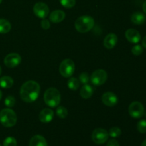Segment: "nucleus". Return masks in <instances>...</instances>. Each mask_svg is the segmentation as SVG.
I'll return each instance as SVG.
<instances>
[{"label": "nucleus", "instance_id": "6ab92c4d", "mask_svg": "<svg viewBox=\"0 0 146 146\" xmlns=\"http://www.w3.org/2000/svg\"><path fill=\"white\" fill-rule=\"evenodd\" d=\"M14 84V80L11 77L4 76L0 78V87L2 88H9Z\"/></svg>", "mask_w": 146, "mask_h": 146}, {"label": "nucleus", "instance_id": "f8f14e48", "mask_svg": "<svg viewBox=\"0 0 146 146\" xmlns=\"http://www.w3.org/2000/svg\"><path fill=\"white\" fill-rule=\"evenodd\" d=\"M126 39L132 44H138L141 40V35L138 31L134 29H129L125 33Z\"/></svg>", "mask_w": 146, "mask_h": 146}, {"label": "nucleus", "instance_id": "f03ea898", "mask_svg": "<svg viewBox=\"0 0 146 146\" xmlns=\"http://www.w3.org/2000/svg\"><path fill=\"white\" fill-rule=\"evenodd\" d=\"M95 25V21L91 16L83 15L75 21V28L79 33L84 34L92 29Z\"/></svg>", "mask_w": 146, "mask_h": 146}, {"label": "nucleus", "instance_id": "a211bd4d", "mask_svg": "<svg viewBox=\"0 0 146 146\" xmlns=\"http://www.w3.org/2000/svg\"><path fill=\"white\" fill-rule=\"evenodd\" d=\"M131 21L133 24H137V25H141V24H144L146 21V17L145 14L140 11L133 13L131 15Z\"/></svg>", "mask_w": 146, "mask_h": 146}, {"label": "nucleus", "instance_id": "f704fd0d", "mask_svg": "<svg viewBox=\"0 0 146 146\" xmlns=\"http://www.w3.org/2000/svg\"><path fill=\"white\" fill-rule=\"evenodd\" d=\"M1 98H2V92H1V90H0V100L1 99Z\"/></svg>", "mask_w": 146, "mask_h": 146}, {"label": "nucleus", "instance_id": "20e7f679", "mask_svg": "<svg viewBox=\"0 0 146 146\" xmlns=\"http://www.w3.org/2000/svg\"><path fill=\"white\" fill-rule=\"evenodd\" d=\"M17 121V114L10 108H4L0 111V123L3 126L11 128L16 125Z\"/></svg>", "mask_w": 146, "mask_h": 146}, {"label": "nucleus", "instance_id": "5701e85b", "mask_svg": "<svg viewBox=\"0 0 146 146\" xmlns=\"http://www.w3.org/2000/svg\"><path fill=\"white\" fill-rule=\"evenodd\" d=\"M121 133L122 132H121V128H118V127H113L109 130L108 135L112 138H115L119 137L121 135Z\"/></svg>", "mask_w": 146, "mask_h": 146}, {"label": "nucleus", "instance_id": "9d476101", "mask_svg": "<svg viewBox=\"0 0 146 146\" xmlns=\"http://www.w3.org/2000/svg\"><path fill=\"white\" fill-rule=\"evenodd\" d=\"M21 62V56L17 53H11L5 56L4 59V63L5 66L8 68H15L19 65Z\"/></svg>", "mask_w": 146, "mask_h": 146}, {"label": "nucleus", "instance_id": "aec40b11", "mask_svg": "<svg viewBox=\"0 0 146 146\" xmlns=\"http://www.w3.org/2000/svg\"><path fill=\"white\" fill-rule=\"evenodd\" d=\"M11 25L9 21L4 19H0V34H7L9 32Z\"/></svg>", "mask_w": 146, "mask_h": 146}, {"label": "nucleus", "instance_id": "39448f33", "mask_svg": "<svg viewBox=\"0 0 146 146\" xmlns=\"http://www.w3.org/2000/svg\"><path fill=\"white\" fill-rule=\"evenodd\" d=\"M75 71V64L69 58L64 59L61 61L59 66V72L64 78H70L72 76Z\"/></svg>", "mask_w": 146, "mask_h": 146}, {"label": "nucleus", "instance_id": "72a5a7b5", "mask_svg": "<svg viewBox=\"0 0 146 146\" xmlns=\"http://www.w3.org/2000/svg\"><path fill=\"white\" fill-rule=\"evenodd\" d=\"M141 146H146V139L143 141V142L142 143V144H141Z\"/></svg>", "mask_w": 146, "mask_h": 146}, {"label": "nucleus", "instance_id": "393cba45", "mask_svg": "<svg viewBox=\"0 0 146 146\" xmlns=\"http://www.w3.org/2000/svg\"><path fill=\"white\" fill-rule=\"evenodd\" d=\"M17 140L14 137H7L3 143V146H17Z\"/></svg>", "mask_w": 146, "mask_h": 146}, {"label": "nucleus", "instance_id": "f257e3e1", "mask_svg": "<svg viewBox=\"0 0 146 146\" xmlns=\"http://www.w3.org/2000/svg\"><path fill=\"white\" fill-rule=\"evenodd\" d=\"M40 86L36 81H28L22 84L20 88V97L26 103H31L38 98L40 94Z\"/></svg>", "mask_w": 146, "mask_h": 146}, {"label": "nucleus", "instance_id": "a878e982", "mask_svg": "<svg viewBox=\"0 0 146 146\" xmlns=\"http://www.w3.org/2000/svg\"><path fill=\"white\" fill-rule=\"evenodd\" d=\"M15 98L12 96H8L7 97H6L5 100H4V104L8 108H11V107H14V106L15 105Z\"/></svg>", "mask_w": 146, "mask_h": 146}, {"label": "nucleus", "instance_id": "cd10ccee", "mask_svg": "<svg viewBox=\"0 0 146 146\" xmlns=\"http://www.w3.org/2000/svg\"><path fill=\"white\" fill-rule=\"evenodd\" d=\"M137 129L141 133H146V120H141L137 124Z\"/></svg>", "mask_w": 146, "mask_h": 146}, {"label": "nucleus", "instance_id": "c756f323", "mask_svg": "<svg viewBox=\"0 0 146 146\" xmlns=\"http://www.w3.org/2000/svg\"><path fill=\"white\" fill-rule=\"evenodd\" d=\"M41 26L44 29H48L50 27H51V24H50L48 20L46 19H43V20L41 22Z\"/></svg>", "mask_w": 146, "mask_h": 146}, {"label": "nucleus", "instance_id": "c9c22d12", "mask_svg": "<svg viewBox=\"0 0 146 146\" xmlns=\"http://www.w3.org/2000/svg\"><path fill=\"white\" fill-rule=\"evenodd\" d=\"M1 66H0V75H1Z\"/></svg>", "mask_w": 146, "mask_h": 146}, {"label": "nucleus", "instance_id": "4468645a", "mask_svg": "<svg viewBox=\"0 0 146 146\" xmlns=\"http://www.w3.org/2000/svg\"><path fill=\"white\" fill-rule=\"evenodd\" d=\"M54 116V113L50 108H44L40 112L38 115V118L40 121L44 123H48L53 120Z\"/></svg>", "mask_w": 146, "mask_h": 146}, {"label": "nucleus", "instance_id": "6e6552de", "mask_svg": "<svg viewBox=\"0 0 146 146\" xmlns=\"http://www.w3.org/2000/svg\"><path fill=\"white\" fill-rule=\"evenodd\" d=\"M108 136L109 135L106 130L98 128L93 131L91 138L95 143L101 145V144H104L106 142L107 140L108 139Z\"/></svg>", "mask_w": 146, "mask_h": 146}, {"label": "nucleus", "instance_id": "473e14b6", "mask_svg": "<svg viewBox=\"0 0 146 146\" xmlns=\"http://www.w3.org/2000/svg\"><path fill=\"white\" fill-rule=\"evenodd\" d=\"M143 10L144 13L146 14V1H144L143 4Z\"/></svg>", "mask_w": 146, "mask_h": 146}, {"label": "nucleus", "instance_id": "b1692460", "mask_svg": "<svg viewBox=\"0 0 146 146\" xmlns=\"http://www.w3.org/2000/svg\"><path fill=\"white\" fill-rule=\"evenodd\" d=\"M61 5L66 9H71L75 6L76 0H59Z\"/></svg>", "mask_w": 146, "mask_h": 146}, {"label": "nucleus", "instance_id": "4c0bfd02", "mask_svg": "<svg viewBox=\"0 0 146 146\" xmlns=\"http://www.w3.org/2000/svg\"><path fill=\"white\" fill-rule=\"evenodd\" d=\"M145 117H146V113H145Z\"/></svg>", "mask_w": 146, "mask_h": 146}, {"label": "nucleus", "instance_id": "58836bf2", "mask_svg": "<svg viewBox=\"0 0 146 146\" xmlns=\"http://www.w3.org/2000/svg\"><path fill=\"white\" fill-rule=\"evenodd\" d=\"M0 146H1V145H0Z\"/></svg>", "mask_w": 146, "mask_h": 146}, {"label": "nucleus", "instance_id": "7c9ffc66", "mask_svg": "<svg viewBox=\"0 0 146 146\" xmlns=\"http://www.w3.org/2000/svg\"><path fill=\"white\" fill-rule=\"evenodd\" d=\"M106 146H120V145L116 140L111 139L108 141Z\"/></svg>", "mask_w": 146, "mask_h": 146}, {"label": "nucleus", "instance_id": "f3484780", "mask_svg": "<svg viewBox=\"0 0 146 146\" xmlns=\"http://www.w3.org/2000/svg\"><path fill=\"white\" fill-rule=\"evenodd\" d=\"M94 94V88L89 84H84L80 91V95L84 99H88L91 98Z\"/></svg>", "mask_w": 146, "mask_h": 146}, {"label": "nucleus", "instance_id": "4be33fe9", "mask_svg": "<svg viewBox=\"0 0 146 146\" xmlns=\"http://www.w3.org/2000/svg\"><path fill=\"white\" fill-rule=\"evenodd\" d=\"M56 113L57 116L58 118H61V119H64L68 115V110L63 106H58L56 108Z\"/></svg>", "mask_w": 146, "mask_h": 146}, {"label": "nucleus", "instance_id": "423d86ee", "mask_svg": "<svg viewBox=\"0 0 146 146\" xmlns=\"http://www.w3.org/2000/svg\"><path fill=\"white\" fill-rule=\"evenodd\" d=\"M128 113L132 118L135 119L141 118L145 114L143 105L139 101H133L128 107Z\"/></svg>", "mask_w": 146, "mask_h": 146}, {"label": "nucleus", "instance_id": "2f4dec72", "mask_svg": "<svg viewBox=\"0 0 146 146\" xmlns=\"http://www.w3.org/2000/svg\"><path fill=\"white\" fill-rule=\"evenodd\" d=\"M142 46L143 47H144V48H146V36L145 37H144L143 38L142 40Z\"/></svg>", "mask_w": 146, "mask_h": 146}, {"label": "nucleus", "instance_id": "2eb2a0df", "mask_svg": "<svg viewBox=\"0 0 146 146\" xmlns=\"http://www.w3.org/2000/svg\"><path fill=\"white\" fill-rule=\"evenodd\" d=\"M66 14L62 10H55L50 14V21L53 23H60L65 19Z\"/></svg>", "mask_w": 146, "mask_h": 146}, {"label": "nucleus", "instance_id": "c85d7f7f", "mask_svg": "<svg viewBox=\"0 0 146 146\" xmlns=\"http://www.w3.org/2000/svg\"><path fill=\"white\" fill-rule=\"evenodd\" d=\"M90 76L87 72H83L79 76V81L83 84H86L89 82Z\"/></svg>", "mask_w": 146, "mask_h": 146}, {"label": "nucleus", "instance_id": "e433bc0d", "mask_svg": "<svg viewBox=\"0 0 146 146\" xmlns=\"http://www.w3.org/2000/svg\"><path fill=\"white\" fill-rule=\"evenodd\" d=\"M1 1H2V0H0V4H1Z\"/></svg>", "mask_w": 146, "mask_h": 146}, {"label": "nucleus", "instance_id": "0eeeda50", "mask_svg": "<svg viewBox=\"0 0 146 146\" xmlns=\"http://www.w3.org/2000/svg\"><path fill=\"white\" fill-rule=\"evenodd\" d=\"M107 78H108V74L104 69L96 70L92 73L90 77L91 83L97 86L105 84L106 81H107Z\"/></svg>", "mask_w": 146, "mask_h": 146}, {"label": "nucleus", "instance_id": "9b49d317", "mask_svg": "<svg viewBox=\"0 0 146 146\" xmlns=\"http://www.w3.org/2000/svg\"><path fill=\"white\" fill-rule=\"evenodd\" d=\"M101 101L107 106L113 107L118 104V98L114 93L108 91L103 94L101 96Z\"/></svg>", "mask_w": 146, "mask_h": 146}, {"label": "nucleus", "instance_id": "dca6fc26", "mask_svg": "<svg viewBox=\"0 0 146 146\" xmlns=\"http://www.w3.org/2000/svg\"><path fill=\"white\" fill-rule=\"evenodd\" d=\"M29 146H48L46 141L42 135H36L31 138Z\"/></svg>", "mask_w": 146, "mask_h": 146}, {"label": "nucleus", "instance_id": "1a4fd4ad", "mask_svg": "<svg viewBox=\"0 0 146 146\" xmlns=\"http://www.w3.org/2000/svg\"><path fill=\"white\" fill-rule=\"evenodd\" d=\"M33 11L37 17L40 19H46L49 14V8L48 5L44 2H37L33 7Z\"/></svg>", "mask_w": 146, "mask_h": 146}, {"label": "nucleus", "instance_id": "bb28decb", "mask_svg": "<svg viewBox=\"0 0 146 146\" xmlns=\"http://www.w3.org/2000/svg\"><path fill=\"white\" fill-rule=\"evenodd\" d=\"M131 51H132V54L134 56H140L143 52V46L137 44V45H135L133 47Z\"/></svg>", "mask_w": 146, "mask_h": 146}, {"label": "nucleus", "instance_id": "412c9836", "mask_svg": "<svg viewBox=\"0 0 146 146\" xmlns=\"http://www.w3.org/2000/svg\"><path fill=\"white\" fill-rule=\"evenodd\" d=\"M67 85L69 89L72 91H76L80 86V81L75 77H70L67 82Z\"/></svg>", "mask_w": 146, "mask_h": 146}, {"label": "nucleus", "instance_id": "7ed1b4c3", "mask_svg": "<svg viewBox=\"0 0 146 146\" xmlns=\"http://www.w3.org/2000/svg\"><path fill=\"white\" fill-rule=\"evenodd\" d=\"M44 100L48 106L55 108L61 102V94L57 88L51 87L46 90L44 95Z\"/></svg>", "mask_w": 146, "mask_h": 146}, {"label": "nucleus", "instance_id": "ddd939ff", "mask_svg": "<svg viewBox=\"0 0 146 146\" xmlns=\"http://www.w3.org/2000/svg\"><path fill=\"white\" fill-rule=\"evenodd\" d=\"M118 41V36L116 34L114 33H110L104 38V45L107 49H112L116 46Z\"/></svg>", "mask_w": 146, "mask_h": 146}]
</instances>
